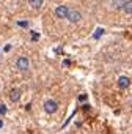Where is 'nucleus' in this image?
Returning a JSON list of instances; mask_svg holds the SVG:
<instances>
[{
    "label": "nucleus",
    "mask_w": 132,
    "mask_h": 134,
    "mask_svg": "<svg viewBox=\"0 0 132 134\" xmlns=\"http://www.w3.org/2000/svg\"><path fill=\"white\" fill-rule=\"evenodd\" d=\"M16 68L19 71H27L30 68V60L27 57H17V60H16Z\"/></svg>",
    "instance_id": "obj_1"
},
{
    "label": "nucleus",
    "mask_w": 132,
    "mask_h": 134,
    "mask_svg": "<svg viewBox=\"0 0 132 134\" xmlns=\"http://www.w3.org/2000/svg\"><path fill=\"white\" fill-rule=\"evenodd\" d=\"M69 7H66V5H58L57 8H55V16L58 18V19H66L68 18V14H69Z\"/></svg>",
    "instance_id": "obj_2"
},
{
    "label": "nucleus",
    "mask_w": 132,
    "mask_h": 134,
    "mask_svg": "<svg viewBox=\"0 0 132 134\" xmlns=\"http://www.w3.org/2000/svg\"><path fill=\"white\" fill-rule=\"evenodd\" d=\"M44 110H46L47 114H55V112L58 110V103H57L55 99H47V101H44Z\"/></svg>",
    "instance_id": "obj_3"
},
{
    "label": "nucleus",
    "mask_w": 132,
    "mask_h": 134,
    "mask_svg": "<svg viewBox=\"0 0 132 134\" xmlns=\"http://www.w3.org/2000/svg\"><path fill=\"white\" fill-rule=\"evenodd\" d=\"M68 19L71 24H77V22H80L82 21V13L80 11H77V10H69V14H68Z\"/></svg>",
    "instance_id": "obj_4"
},
{
    "label": "nucleus",
    "mask_w": 132,
    "mask_h": 134,
    "mask_svg": "<svg viewBox=\"0 0 132 134\" xmlns=\"http://www.w3.org/2000/svg\"><path fill=\"white\" fill-rule=\"evenodd\" d=\"M116 84H118V87H119L121 90H126V88L130 85V79H129L127 76H119L118 81H116Z\"/></svg>",
    "instance_id": "obj_5"
},
{
    "label": "nucleus",
    "mask_w": 132,
    "mask_h": 134,
    "mask_svg": "<svg viewBox=\"0 0 132 134\" xmlns=\"http://www.w3.org/2000/svg\"><path fill=\"white\" fill-rule=\"evenodd\" d=\"M10 99H11L13 103H17V101L21 99V90H19V88H11V90H10Z\"/></svg>",
    "instance_id": "obj_6"
},
{
    "label": "nucleus",
    "mask_w": 132,
    "mask_h": 134,
    "mask_svg": "<svg viewBox=\"0 0 132 134\" xmlns=\"http://www.w3.org/2000/svg\"><path fill=\"white\" fill-rule=\"evenodd\" d=\"M124 2H126V0H110V2H109V7H110L112 10H121L123 5H124Z\"/></svg>",
    "instance_id": "obj_7"
},
{
    "label": "nucleus",
    "mask_w": 132,
    "mask_h": 134,
    "mask_svg": "<svg viewBox=\"0 0 132 134\" xmlns=\"http://www.w3.org/2000/svg\"><path fill=\"white\" fill-rule=\"evenodd\" d=\"M121 11L124 13V14H132V0H126L124 2V5H123V8H121Z\"/></svg>",
    "instance_id": "obj_8"
},
{
    "label": "nucleus",
    "mask_w": 132,
    "mask_h": 134,
    "mask_svg": "<svg viewBox=\"0 0 132 134\" xmlns=\"http://www.w3.org/2000/svg\"><path fill=\"white\" fill-rule=\"evenodd\" d=\"M28 3L33 10H39L43 5H44V0H28Z\"/></svg>",
    "instance_id": "obj_9"
},
{
    "label": "nucleus",
    "mask_w": 132,
    "mask_h": 134,
    "mask_svg": "<svg viewBox=\"0 0 132 134\" xmlns=\"http://www.w3.org/2000/svg\"><path fill=\"white\" fill-rule=\"evenodd\" d=\"M102 35H104V29H101V27H99V29H96V32H94L93 38H94V40H98V38H101Z\"/></svg>",
    "instance_id": "obj_10"
},
{
    "label": "nucleus",
    "mask_w": 132,
    "mask_h": 134,
    "mask_svg": "<svg viewBox=\"0 0 132 134\" xmlns=\"http://www.w3.org/2000/svg\"><path fill=\"white\" fill-rule=\"evenodd\" d=\"M17 25H19V27L27 29V27H28V21H17Z\"/></svg>",
    "instance_id": "obj_11"
},
{
    "label": "nucleus",
    "mask_w": 132,
    "mask_h": 134,
    "mask_svg": "<svg viewBox=\"0 0 132 134\" xmlns=\"http://www.w3.org/2000/svg\"><path fill=\"white\" fill-rule=\"evenodd\" d=\"M7 110H8V109H7V106H5V104H0V115H5V114H7Z\"/></svg>",
    "instance_id": "obj_12"
},
{
    "label": "nucleus",
    "mask_w": 132,
    "mask_h": 134,
    "mask_svg": "<svg viewBox=\"0 0 132 134\" xmlns=\"http://www.w3.org/2000/svg\"><path fill=\"white\" fill-rule=\"evenodd\" d=\"M38 38H39V35H38L36 32H33V33H32V40H33V41H36Z\"/></svg>",
    "instance_id": "obj_13"
},
{
    "label": "nucleus",
    "mask_w": 132,
    "mask_h": 134,
    "mask_svg": "<svg viewBox=\"0 0 132 134\" xmlns=\"http://www.w3.org/2000/svg\"><path fill=\"white\" fill-rule=\"evenodd\" d=\"M2 128H3V120L0 118V129H2Z\"/></svg>",
    "instance_id": "obj_14"
},
{
    "label": "nucleus",
    "mask_w": 132,
    "mask_h": 134,
    "mask_svg": "<svg viewBox=\"0 0 132 134\" xmlns=\"http://www.w3.org/2000/svg\"><path fill=\"white\" fill-rule=\"evenodd\" d=\"M130 134H132V132H130Z\"/></svg>",
    "instance_id": "obj_15"
}]
</instances>
